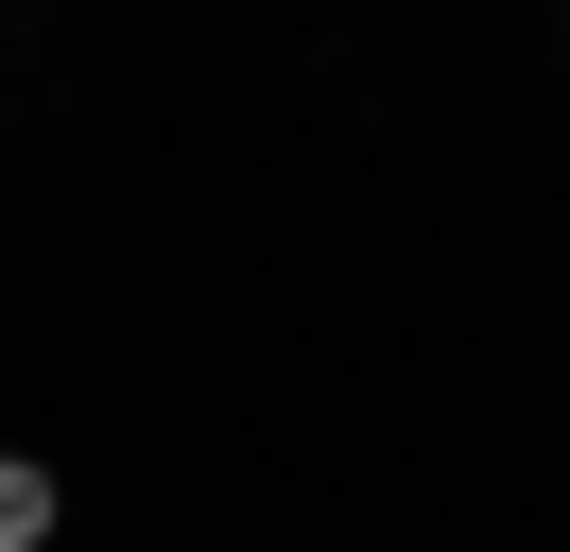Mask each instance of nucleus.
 <instances>
[{
    "label": "nucleus",
    "instance_id": "nucleus-1",
    "mask_svg": "<svg viewBox=\"0 0 570 552\" xmlns=\"http://www.w3.org/2000/svg\"><path fill=\"white\" fill-rule=\"evenodd\" d=\"M52 535V466H0V552H36Z\"/></svg>",
    "mask_w": 570,
    "mask_h": 552
}]
</instances>
